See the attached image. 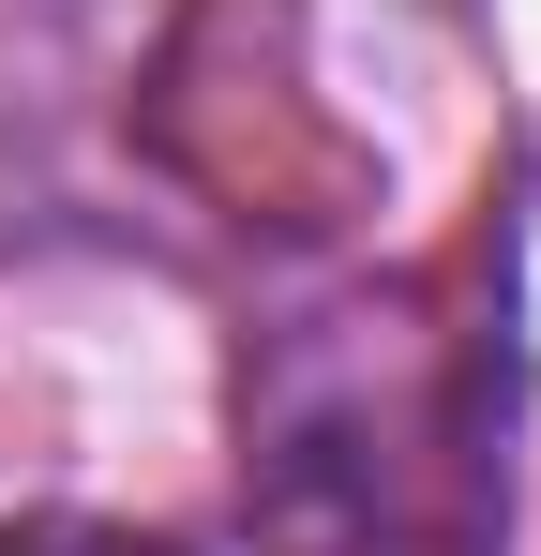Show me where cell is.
Segmentation results:
<instances>
[{"label": "cell", "instance_id": "cell-1", "mask_svg": "<svg viewBox=\"0 0 541 556\" xmlns=\"http://www.w3.org/2000/svg\"><path fill=\"white\" fill-rule=\"evenodd\" d=\"M0 556H180L151 527H90V511H30V527H0Z\"/></svg>", "mask_w": 541, "mask_h": 556}]
</instances>
